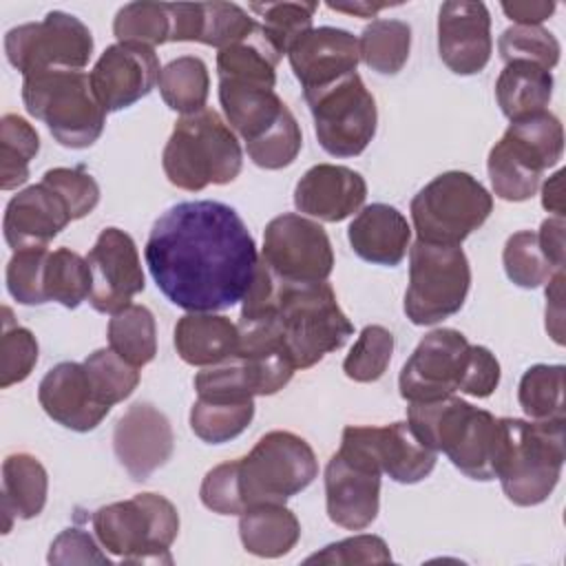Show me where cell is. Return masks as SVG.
<instances>
[{
    "label": "cell",
    "instance_id": "1",
    "mask_svg": "<svg viewBox=\"0 0 566 566\" xmlns=\"http://www.w3.org/2000/svg\"><path fill=\"white\" fill-rule=\"evenodd\" d=\"M144 259L161 294L186 312H219L243 301L259 254L234 208L221 201H181L148 234Z\"/></svg>",
    "mask_w": 566,
    "mask_h": 566
},
{
    "label": "cell",
    "instance_id": "2",
    "mask_svg": "<svg viewBox=\"0 0 566 566\" xmlns=\"http://www.w3.org/2000/svg\"><path fill=\"white\" fill-rule=\"evenodd\" d=\"M250 318H265L279 332L296 369L316 365L325 354L340 349L354 334V325L327 281H281L261 259L241 307V321Z\"/></svg>",
    "mask_w": 566,
    "mask_h": 566
},
{
    "label": "cell",
    "instance_id": "3",
    "mask_svg": "<svg viewBox=\"0 0 566 566\" xmlns=\"http://www.w3.org/2000/svg\"><path fill=\"white\" fill-rule=\"evenodd\" d=\"M318 475L312 447L292 431H270L252 451L217 464L201 482L199 497L219 515H241L256 504H285Z\"/></svg>",
    "mask_w": 566,
    "mask_h": 566
},
{
    "label": "cell",
    "instance_id": "4",
    "mask_svg": "<svg viewBox=\"0 0 566 566\" xmlns=\"http://www.w3.org/2000/svg\"><path fill=\"white\" fill-rule=\"evenodd\" d=\"M407 422L436 453L442 451L471 480H493L502 444V418L471 402L447 396L431 402H411Z\"/></svg>",
    "mask_w": 566,
    "mask_h": 566
},
{
    "label": "cell",
    "instance_id": "5",
    "mask_svg": "<svg viewBox=\"0 0 566 566\" xmlns=\"http://www.w3.org/2000/svg\"><path fill=\"white\" fill-rule=\"evenodd\" d=\"M564 420L502 418V444L495 478L517 506L548 500L566 458Z\"/></svg>",
    "mask_w": 566,
    "mask_h": 566
},
{
    "label": "cell",
    "instance_id": "6",
    "mask_svg": "<svg viewBox=\"0 0 566 566\" xmlns=\"http://www.w3.org/2000/svg\"><path fill=\"white\" fill-rule=\"evenodd\" d=\"M243 153L237 135L212 108L181 115L164 146L161 166L168 181L181 190L199 192L223 186L241 172Z\"/></svg>",
    "mask_w": 566,
    "mask_h": 566
},
{
    "label": "cell",
    "instance_id": "7",
    "mask_svg": "<svg viewBox=\"0 0 566 566\" xmlns=\"http://www.w3.org/2000/svg\"><path fill=\"white\" fill-rule=\"evenodd\" d=\"M564 153V130L551 111H539L509 124L486 159L493 192L504 201H526L546 168Z\"/></svg>",
    "mask_w": 566,
    "mask_h": 566
},
{
    "label": "cell",
    "instance_id": "8",
    "mask_svg": "<svg viewBox=\"0 0 566 566\" xmlns=\"http://www.w3.org/2000/svg\"><path fill=\"white\" fill-rule=\"evenodd\" d=\"M99 544L126 564H172L170 546L179 533L175 504L159 493H137L93 513Z\"/></svg>",
    "mask_w": 566,
    "mask_h": 566
},
{
    "label": "cell",
    "instance_id": "9",
    "mask_svg": "<svg viewBox=\"0 0 566 566\" xmlns=\"http://www.w3.org/2000/svg\"><path fill=\"white\" fill-rule=\"evenodd\" d=\"M22 102L31 117L46 124L66 148L93 146L106 124V111L82 71H42L22 80Z\"/></svg>",
    "mask_w": 566,
    "mask_h": 566
},
{
    "label": "cell",
    "instance_id": "10",
    "mask_svg": "<svg viewBox=\"0 0 566 566\" xmlns=\"http://www.w3.org/2000/svg\"><path fill=\"white\" fill-rule=\"evenodd\" d=\"M493 210V197L469 172L449 170L411 199V221L420 241L460 245Z\"/></svg>",
    "mask_w": 566,
    "mask_h": 566
},
{
    "label": "cell",
    "instance_id": "11",
    "mask_svg": "<svg viewBox=\"0 0 566 566\" xmlns=\"http://www.w3.org/2000/svg\"><path fill=\"white\" fill-rule=\"evenodd\" d=\"M471 287L469 259L460 245L416 241L409 248L405 314L413 325H433L462 310Z\"/></svg>",
    "mask_w": 566,
    "mask_h": 566
},
{
    "label": "cell",
    "instance_id": "12",
    "mask_svg": "<svg viewBox=\"0 0 566 566\" xmlns=\"http://www.w3.org/2000/svg\"><path fill=\"white\" fill-rule=\"evenodd\" d=\"M314 117V130L321 148L334 157L360 155L376 135V99L358 73L338 82L303 93Z\"/></svg>",
    "mask_w": 566,
    "mask_h": 566
},
{
    "label": "cell",
    "instance_id": "13",
    "mask_svg": "<svg viewBox=\"0 0 566 566\" xmlns=\"http://www.w3.org/2000/svg\"><path fill=\"white\" fill-rule=\"evenodd\" d=\"M4 53L22 77L42 71H82L93 53L88 27L64 11H49L40 22L13 27L4 35Z\"/></svg>",
    "mask_w": 566,
    "mask_h": 566
},
{
    "label": "cell",
    "instance_id": "14",
    "mask_svg": "<svg viewBox=\"0 0 566 566\" xmlns=\"http://www.w3.org/2000/svg\"><path fill=\"white\" fill-rule=\"evenodd\" d=\"M261 263L281 281L321 283L334 270V252L321 223L285 212L265 226Z\"/></svg>",
    "mask_w": 566,
    "mask_h": 566
},
{
    "label": "cell",
    "instance_id": "15",
    "mask_svg": "<svg viewBox=\"0 0 566 566\" xmlns=\"http://www.w3.org/2000/svg\"><path fill=\"white\" fill-rule=\"evenodd\" d=\"M471 343L451 327L429 332L402 365L398 387L409 402H431L462 389Z\"/></svg>",
    "mask_w": 566,
    "mask_h": 566
},
{
    "label": "cell",
    "instance_id": "16",
    "mask_svg": "<svg viewBox=\"0 0 566 566\" xmlns=\"http://www.w3.org/2000/svg\"><path fill=\"white\" fill-rule=\"evenodd\" d=\"M380 475V469L369 455L340 440V449L325 467V502L329 520L349 531L367 528L378 515Z\"/></svg>",
    "mask_w": 566,
    "mask_h": 566
},
{
    "label": "cell",
    "instance_id": "17",
    "mask_svg": "<svg viewBox=\"0 0 566 566\" xmlns=\"http://www.w3.org/2000/svg\"><path fill=\"white\" fill-rule=\"evenodd\" d=\"M91 268V305L95 312L115 314L144 292V270L133 237L119 228H104L86 254Z\"/></svg>",
    "mask_w": 566,
    "mask_h": 566
},
{
    "label": "cell",
    "instance_id": "18",
    "mask_svg": "<svg viewBox=\"0 0 566 566\" xmlns=\"http://www.w3.org/2000/svg\"><path fill=\"white\" fill-rule=\"evenodd\" d=\"M159 57L153 46L137 42L111 44L91 71V86L106 113L133 106L159 82Z\"/></svg>",
    "mask_w": 566,
    "mask_h": 566
},
{
    "label": "cell",
    "instance_id": "19",
    "mask_svg": "<svg viewBox=\"0 0 566 566\" xmlns=\"http://www.w3.org/2000/svg\"><path fill=\"white\" fill-rule=\"evenodd\" d=\"M343 442L354 444L400 484L424 480L436 467V451L429 449L409 427V422H391L385 427H345Z\"/></svg>",
    "mask_w": 566,
    "mask_h": 566
},
{
    "label": "cell",
    "instance_id": "20",
    "mask_svg": "<svg viewBox=\"0 0 566 566\" xmlns=\"http://www.w3.org/2000/svg\"><path fill=\"white\" fill-rule=\"evenodd\" d=\"M175 447L170 420L150 402L130 405L113 429V451L135 482L164 467Z\"/></svg>",
    "mask_w": 566,
    "mask_h": 566
},
{
    "label": "cell",
    "instance_id": "21",
    "mask_svg": "<svg viewBox=\"0 0 566 566\" xmlns=\"http://www.w3.org/2000/svg\"><path fill=\"white\" fill-rule=\"evenodd\" d=\"M438 53L455 75H475L489 64L493 40L484 2H442L438 11Z\"/></svg>",
    "mask_w": 566,
    "mask_h": 566
},
{
    "label": "cell",
    "instance_id": "22",
    "mask_svg": "<svg viewBox=\"0 0 566 566\" xmlns=\"http://www.w3.org/2000/svg\"><path fill=\"white\" fill-rule=\"evenodd\" d=\"M287 57L303 93L318 91L356 73L360 62L358 38L336 27L310 29L292 44Z\"/></svg>",
    "mask_w": 566,
    "mask_h": 566
},
{
    "label": "cell",
    "instance_id": "23",
    "mask_svg": "<svg viewBox=\"0 0 566 566\" xmlns=\"http://www.w3.org/2000/svg\"><path fill=\"white\" fill-rule=\"evenodd\" d=\"M38 400L49 418L71 431H93L111 411L86 374L84 363L64 360L44 374L38 385Z\"/></svg>",
    "mask_w": 566,
    "mask_h": 566
},
{
    "label": "cell",
    "instance_id": "24",
    "mask_svg": "<svg viewBox=\"0 0 566 566\" xmlns=\"http://www.w3.org/2000/svg\"><path fill=\"white\" fill-rule=\"evenodd\" d=\"M367 199V184L360 172L336 166L316 164L312 166L294 188V206L301 214L321 221H343Z\"/></svg>",
    "mask_w": 566,
    "mask_h": 566
},
{
    "label": "cell",
    "instance_id": "25",
    "mask_svg": "<svg viewBox=\"0 0 566 566\" xmlns=\"http://www.w3.org/2000/svg\"><path fill=\"white\" fill-rule=\"evenodd\" d=\"M69 221L73 219L62 197L40 181L9 199L2 219L4 241L13 252L24 248H46Z\"/></svg>",
    "mask_w": 566,
    "mask_h": 566
},
{
    "label": "cell",
    "instance_id": "26",
    "mask_svg": "<svg viewBox=\"0 0 566 566\" xmlns=\"http://www.w3.org/2000/svg\"><path fill=\"white\" fill-rule=\"evenodd\" d=\"M170 42H201L219 51L248 40L256 31V20L232 2H170Z\"/></svg>",
    "mask_w": 566,
    "mask_h": 566
},
{
    "label": "cell",
    "instance_id": "27",
    "mask_svg": "<svg viewBox=\"0 0 566 566\" xmlns=\"http://www.w3.org/2000/svg\"><path fill=\"white\" fill-rule=\"evenodd\" d=\"M352 250L367 263L398 265L409 248L411 228L400 210L389 203L365 206L347 228Z\"/></svg>",
    "mask_w": 566,
    "mask_h": 566
},
{
    "label": "cell",
    "instance_id": "28",
    "mask_svg": "<svg viewBox=\"0 0 566 566\" xmlns=\"http://www.w3.org/2000/svg\"><path fill=\"white\" fill-rule=\"evenodd\" d=\"M175 349L192 367H212L239 349V325L214 312H188L175 325Z\"/></svg>",
    "mask_w": 566,
    "mask_h": 566
},
{
    "label": "cell",
    "instance_id": "29",
    "mask_svg": "<svg viewBox=\"0 0 566 566\" xmlns=\"http://www.w3.org/2000/svg\"><path fill=\"white\" fill-rule=\"evenodd\" d=\"M49 475L42 462L31 453H11L2 462V497L0 511L4 517V533L11 531L13 520L38 517L46 504Z\"/></svg>",
    "mask_w": 566,
    "mask_h": 566
},
{
    "label": "cell",
    "instance_id": "30",
    "mask_svg": "<svg viewBox=\"0 0 566 566\" xmlns=\"http://www.w3.org/2000/svg\"><path fill=\"white\" fill-rule=\"evenodd\" d=\"M219 102L230 128H234L245 144L259 139L287 111L274 88L239 82H219Z\"/></svg>",
    "mask_w": 566,
    "mask_h": 566
},
{
    "label": "cell",
    "instance_id": "31",
    "mask_svg": "<svg viewBox=\"0 0 566 566\" xmlns=\"http://www.w3.org/2000/svg\"><path fill=\"white\" fill-rule=\"evenodd\" d=\"M239 537L248 553L274 559L296 546L301 524L285 504H256L239 515Z\"/></svg>",
    "mask_w": 566,
    "mask_h": 566
},
{
    "label": "cell",
    "instance_id": "32",
    "mask_svg": "<svg viewBox=\"0 0 566 566\" xmlns=\"http://www.w3.org/2000/svg\"><path fill=\"white\" fill-rule=\"evenodd\" d=\"M553 95V75L539 64L513 60L500 71L495 82V99L504 117L511 122L546 111Z\"/></svg>",
    "mask_w": 566,
    "mask_h": 566
},
{
    "label": "cell",
    "instance_id": "33",
    "mask_svg": "<svg viewBox=\"0 0 566 566\" xmlns=\"http://www.w3.org/2000/svg\"><path fill=\"white\" fill-rule=\"evenodd\" d=\"M108 347L126 363L142 369L157 354L155 316L146 305H128L108 321Z\"/></svg>",
    "mask_w": 566,
    "mask_h": 566
},
{
    "label": "cell",
    "instance_id": "34",
    "mask_svg": "<svg viewBox=\"0 0 566 566\" xmlns=\"http://www.w3.org/2000/svg\"><path fill=\"white\" fill-rule=\"evenodd\" d=\"M411 27L402 20H371L358 38L360 60L380 75H396L409 60Z\"/></svg>",
    "mask_w": 566,
    "mask_h": 566
},
{
    "label": "cell",
    "instance_id": "35",
    "mask_svg": "<svg viewBox=\"0 0 566 566\" xmlns=\"http://www.w3.org/2000/svg\"><path fill=\"white\" fill-rule=\"evenodd\" d=\"M157 86L168 108L181 115H192L206 108L210 88L208 66L201 57L181 55L161 69Z\"/></svg>",
    "mask_w": 566,
    "mask_h": 566
},
{
    "label": "cell",
    "instance_id": "36",
    "mask_svg": "<svg viewBox=\"0 0 566 566\" xmlns=\"http://www.w3.org/2000/svg\"><path fill=\"white\" fill-rule=\"evenodd\" d=\"M252 418L254 400L197 398L190 409V429L208 444H223L241 436Z\"/></svg>",
    "mask_w": 566,
    "mask_h": 566
},
{
    "label": "cell",
    "instance_id": "37",
    "mask_svg": "<svg viewBox=\"0 0 566 566\" xmlns=\"http://www.w3.org/2000/svg\"><path fill=\"white\" fill-rule=\"evenodd\" d=\"M40 150L35 128L20 115L0 119V188L13 190L29 179V164Z\"/></svg>",
    "mask_w": 566,
    "mask_h": 566
},
{
    "label": "cell",
    "instance_id": "38",
    "mask_svg": "<svg viewBox=\"0 0 566 566\" xmlns=\"http://www.w3.org/2000/svg\"><path fill=\"white\" fill-rule=\"evenodd\" d=\"M91 268L84 256H80L71 248H57L49 254L44 265L46 301H57L60 305L75 310L82 301L91 296Z\"/></svg>",
    "mask_w": 566,
    "mask_h": 566
},
{
    "label": "cell",
    "instance_id": "39",
    "mask_svg": "<svg viewBox=\"0 0 566 566\" xmlns=\"http://www.w3.org/2000/svg\"><path fill=\"white\" fill-rule=\"evenodd\" d=\"M517 400L531 420H564V365H533L524 371Z\"/></svg>",
    "mask_w": 566,
    "mask_h": 566
},
{
    "label": "cell",
    "instance_id": "40",
    "mask_svg": "<svg viewBox=\"0 0 566 566\" xmlns=\"http://www.w3.org/2000/svg\"><path fill=\"white\" fill-rule=\"evenodd\" d=\"M316 2H265L250 4V11L261 18L259 31L270 42V46L283 57L292 44L312 29Z\"/></svg>",
    "mask_w": 566,
    "mask_h": 566
},
{
    "label": "cell",
    "instance_id": "41",
    "mask_svg": "<svg viewBox=\"0 0 566 566\" xmlns=\"http://www.w3.org/2000/svg\"><path fill=\"white\" fill-rule=\"evenodd\" d=\"M113 33L117 42H137L146 46L170 42V35H172L170 2L124 4L113 20Z\"/></svg>",
    "mask_w": 566,
    "mask_h": 566
},
{
    "label": "cell",
    "instance_id": "42",
    "mask_svg": "<svg viewBox=\"0 0 566 566\" xmlns=\"http://www.w3.org/2000/svg\"><path fill=\"white\" fill-rule=\"evenodd\" d=\"M502 263H504L506 276L517 287H524V290L539 287L557 272V268H553V263L544 256L537 241V232H531V230H520L506 239Z\"/></svg>",
    "mask_w": 566,
    "mask_h": 566
},
{
    "label": "cell",
    "instance_id": "43",
    "mask_svg": "<svg viewBox=\"0 0 566 566\" xmlns=\"http://www.w3.org/2000/svg\"><path fill=\"white\" fill-rule=\"evenodd\" d=\"M84 367L97 398L108 407L126 400L139 385V369L126 363L111 347H102L88 354L84 358Z\"/></svg>",
    "mask_w": 566,
    "mask_h": 566
},
{
    "label": "cell",
    "instance_id": "44",
    "mask_svg": "<svg viewBox=\"0 0 566 566\" xmlns=\"http://www.w3.org/2000/svg\"><path fill=\"white\" fill-rule=\"evenodd\" d=\"M391 354L394 334L382 325H367L349 349L343 371L354 382H374L387 371Z\"/></svg>",
    "mask_w": 566,
    "mask_h": 566
},
{
    "label": "cell",
    "instance_id": "45",
    "mask_svg": "<svg viewBox=\"0 0 566 566\" xmlns=\"http://www.w3.org/2000/svg\"><path fill=\"white\" fill-rule=\"evenodd\" d=\"M38 363V340L31 329L13 323L9 307H2L0 338V387L7 389L29 378Z\"/></svg>",
    "mask_w": 566,
    "mask_h": 566
},
{
    "label": "cell",
    "instance_id": "46",
    "mask_svg": "<svg viewBox=\"0 0 566 566\" xmlns=\"http://www.w3.org/2000/svg\"><path fill=\"white\" fill-rule=\"evenodd\" d=\"M497 51L504 62L524 60L551 71L559 62L562 46L557 38L537 24H513L502 31L497 40Z\"/></svg>",
    "mask_w": 566,
    "mask_h": 566
},
{
    "label": "cell",
    "instance_id": "47",
    "mask_svg": "<svg viewBox=\"0 0 566 566\" xmlns=\"http://www.w3.org/2000/svg\"><path fill=\"white\" fill-rule=\"evenodd\" d=\"M301 146H303L301 126L292 115V111L287 108L272 128H268L259 139L245 144V150H248V157L259 168L281 170L296 159V155L301 153Z\"/></svg>",
    "mask_w": 566,
    "mask_h": 566
},
{
    "label": "cell",
    "instance_id": "48",
    "mask_svg": "<svg viewBox=\"0 0 566 566\" xmlns=\"http://www.w3.org/2000/svg\"><path fill=\"white\" fill-rule=\"evenodd\" d=\"M46 248H24L13 252L7 263V290L22 305L46 303L44 294V265L49 259Z\"/></svg>",
    "mask_w": 566,
    "mask_h": 566
},
{
    "label": "cell",
    "instance_id": "49",
    "mask_svg": "<svg viewBox=\"0 0 566 566\" xmlns=\"http://www.w3.org/2000/svg\"><path fill=\"white\" fill-rule=\"evenodd\" d=\"M42 184L62 197L73 221L91 214L99 201V186L84 166L51 168L44 172Z\"/></svg>",
    "mask_w": 566,
    "mask_h": 566
},
{
    "label": "cell",
    "instance_id": "50",
    "mask_svg": "<svg viewBox=\"0 0 566 566\" xmlns=\"http://www.w3.org/2000/svg\"><path fill=\"white\" fill-rule=\"evenodd\" d=\"M391 553L378 535H354L310 555L305 564H387Z\"/></svg>",
    "mask_w": 566,
    "mask_h": 566
},
{
    "label": "cell",
    "instance_id": "51",
    "mask_svg": "<svg viewBox=\"0 0 566 566\" xmlns=\"http://www.w3.org/2000/svg\"><path fill=\"white\" fill-rule=\"evenodd\" d=\"M51 564H108V557L97 548L95 539L80 531L66 528L62 531L49 551Z\"/></svg>",
    "mask_w": 566,
    "mask_h": 566
},
{
    "label": "cell",
    "instance_id": "52",
    "mask_svg": "<svg viewBox=\"0 0 566 566\" xmlns=\"http://www.w3.org/2000/svg\"><path fill=\"white\" fill-rule=\"evenodd\" d=\"M500 385V363L484 345H471L469 369L462 382V394L473 398H489Z\"/></svg>",
    "mask_w": 566,
    "mask_h": 566
},
{
    "label": "cell",
    "instance_id": "53",
    "mask_svg": "<svg viewBox=\"0 0 566 566\" xmlns=\"http://www.w3.org/2000/svg\"><path fill=\"white\" fill-rule=\"evenodd\" d=\"M539 248L544 256L553 263V268H564V217L544 219L537 232Z\"/></svg>",
    "mask_w": 566,
    "mask_h": 566
},
{
    "label": "cell",
    "instance_id": "54",
    "mask_svg": "<svg viewBox=\"0 0 566 566\" xmlns=\"http://www.w3.org/2000/svg\"><path fill=\"white\" fill-rule=\"evenodd\" d=\"M546 287V329L553 336L557 345L564 343L562 338V318H564V305H562V283H564V270H557L548 281Z\"/></svg>",
    "mask_w": 566,
    "mask_h": 566
},
{
    "label": "cell",
    "instance_id": "55",
    "mask_svg": "<svg viewBox=\"0 0 566 566\" xmlns=\"http://www.w3.org/2000/svg\"><path fill=\"white\" fill-rule=\"evenodd\" d=\"M502 11L517 24H542L553 15L555 2H502Z\"/></svg>",
    "mask_w": 566,
    "mask_h": 566
},
{
    "label": "cell",
    "instance_id": "56",
    "mask_svg": "<svg viewBox=\"0 0 566 566\" xmlns=\"http://www.w3.org/2000/svg\"><path fill=\"white\" fill-rule=\"evenodd\" d=\"M542 206L555 217H564V170H557L542 186Z\"/></svg>",
    "mask_w": 566,
    "mask_h": 566
},
{
    "label": "cell",
    "instance_id": "57",
    "mask_svg": "<svg viewBox=\"0 0 566 566\" xmlns=\"http://www.w3.org/2000/svg\"><path fill=\"white\" fill-rule=\"evenodd\" d=\"M329 9L340 11V13H349V15H360V18H371L376 15L380 9H387L391 4L382 2V4H371V2H354V4H338V2H327Z\"/></svg>",
    "mask_w": 566,
    "mask_h": 566
}]
</instances>
